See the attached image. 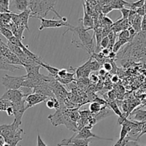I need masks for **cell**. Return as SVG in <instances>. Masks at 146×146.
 Returning <instances> with one entry per match:
<instances>
[{"label": "cell", "instance_id": "ac0fdd59", "mask_svg": "<svg viewBox=\"0 0 146 146\" xmlns=\"http://www.w3.org/2000/svg\"><path fill=\"white\" fill-rule=\"evenodd\" d=\"M106 101L108 102V106H109L110 108H111V109L113 111L114 113L116 114V115H118L119 117L122 116L123 113H121V111H120L119 107L118 106V104H116V102H115V101H113V100L110 101V99H106Z\"/></svg>", "mask_w": 146, "mask_h": 146}, {"label": "cell", "instance_id": "4dcf8cb0", "mask_svg": "<svg viewBox=\"0 0 146 146\" xmlns=\"http://www.w3.org/2000/svg\"><path fill=\"white\" fill-rule=\"evenodd\" d=\"M121 46H122V44H121V42H120L119 41H116V42L115 43V44H114L113 47L112 51H113L114 53H115V54H116V53L119 51V49L121 48Z\"/></svg>", "mask_w": 146, "mask_h": 146}, {"label": "cell", "instance_id": "277c9868", "mask_svg": "<svg viewBox=\"0 0 146 146\" xmlns=\"http://www.w3.org/2000/svg\"><path fill=\"white\" fill-rule=\"evenodd\" d=\"M49 98L45 96L41 95L38 94H35V93H31V94H28L24 97V101L26 103V108L27 110L28 108H31L37 104L42 103L44 101H46Z\"/></svg>", "mask_w": 146, "mask_h": 146}, {"label": "cell", "instance_id": "60d3db41", "mask_svg": "<svg viewBox=\"0 0 146 146\" xmlns=\"http://www.w3.org/2000/svg\"><path fill=\"white\" fill-rule=\"evenodd\" d=\"M112 81H113V82H114V83L117 82V81H118V76H113V77Z\"/></svg>", "mask_w": 146, "mask_h": 146}, {"label": "cell", "instance_id": "603a6c76", "mask_svg": "<svg viewBox=\"0 0 146 146\" xmlns=\"http://www.w3.org/2000/svg\"><path fill=\"white\" fill-rule=\"evenodd\" d=\"M0 33H1L7 40L10 39V38L14 36L12 31H11L9 29L5 28V27H0Z\"/></svg>", "mask_w": 146, "mask_h": 146}, {"label": "cell", "instance_id": "4316f807", "mask_svg": "<svg viewBox=\"0 0 146 146\" xmlns=\"http://www.w3.org/2000/svg\"><path fill=\"white\" fill-rule=\"evenodd\" d=\"M100 68H101V64L97 61H91L90 64V68L91 71H97L100 69Z\"/></svg>", "mask_w": 146, "mask_h": 146}, {"label": "cell", "instance_id": "d6986e66", "mask_svg": "<svg viewBox=\"0 0 146 146\" xmlns=\"http://www.w3.org/2000/svg\"><path fill=\"white\" fill-rule=\"evenodd\" d=\"M38 65H40L41 66L45 68L46 69L47 71L49 72L50 75H51V76H53V77L56 76L57 74H58V71H59V69H58V68H55V67L51 66L48 65V64H45V63H44L43 61L40 62Z\"/></svg>", "mask_w": 146, "mask_h": 146}, {"label": "cell", "instance_id": "9c48e42d", "mask_svg": "<svg viewBox=\"0 0 146 146\" xmlns=\"http://www.w3.org/2000/svg\"><path fill=\"white\" fill-rule=\"evenodd\" d=\"M50 82L43 83L42 84L39 85L38 86L34 88L32 90V93L41 94V95L48 97V98H56L55 95H54V92H53L51 83Z\"/></svg>", "mask_w": 146, "mask_h": 146}, {"label": "cell", "instance_id": "ee69618b", "mask_svg": "<svg viewBox=\"0 0 146 146\" xmlns=\"http://www.w3.org/2000/svg\"><path fill=\"white\" fill-rule=\"evenodd\" d=\"M0 137H1V129H0Z\"/></svg>", "mask_w": 146, "mask_h": 146}, {"label": "cell", "instance_id": "83f0119b", "mask_svg": "<svg viewBox=\"0 0 146 146\" xmlns=\"http://www.w3.org/2000/svg\"><path fill=\"white\" fill-rule=\"evenodd\" d=\"M121 12L122 14V19L125 20L128 19V17H129L130 12H131V9H127V8H122L121 9Z\"/></svg>", "mask_w": 146, "mask_h": 146}, {"label": "cell", "instance_id": "3957f363", "mask_svg": "<svg viewBox=\"0 0 146 146\" xmlns=\"http://www.w3.org/2000/svg\"><path fill=\"white\" fill-rule=\"evenodd\" d=\"M38 19L41 20V24L38 28V30L44 29L48 28H60L63 27H68L69 28L72 27L69 23L67 21V19L66 17H62V19L56 20V19H47L45 18H40Z\"/></svg>", "mask_w": 146, "mask_h": 146}, {"label": "cell", "instance_id": "5bb4252c", "mask_svg": "<svg viewBox=\"0 0 146 146\" xmlns=\"http://www.w3.org/2000/svg\"><path fill=\"white\" fill-rule=\"evenodd\" d=\"M113 113L111 112V109L110 108V107L108 106H105L102 107L100 112H98L96 114H93V115H94V116L96 119L97 122H98L101 120L104 119V118H106L108 116H110Z\"/></svg>", "mask_w": 146, "mask_h": 146}, {"label": "cell", "instance_id": "ba28073f", "mask_svg": "<svg viewBox=\"0 0 146 146\" xmlns=\"http://www.w3.org/2000/svg\"><path fill=\"white\" fill-rule=\"evenodd\" d=\"M25 95L21 90H7L4 95L1 97V99L7 100L11 103L18 102L23 100Z\"/></svg>", "mask_w": 146, "mask_h": 146}, {"label": "cell", "instance_id": "74e56055", "mask_svg": "<svg viewBox=\"0 0 146 146\" xmlns=\"http://www.w3.org/2000/svg\"><path fill=\"white\" fill-rule=\"evenodd\" d=\"M110 52H111V51H110V50L108 49V48H102V49H101V55L104 56L106 57V56H108Z\"/></svg>", "mask_w": 146, "mask_h": 146}, {"label": "cell", "instance_id": "d6a6232c", "mask_svg": "<svg viewBox=\"0 0 146 146\" xmlns=\"http://www.w3.org/2000/svg\"><path fill=\"white\" fill-rule=\"evenodd\" d=\"M103 66H104V70H105L106 71H111V70L113 69L112 64L110 62H107V61L103 65Z\"/></svg>", "mask_w": 146, "mask_h": 146}, {"label": "cell", "instance_id": "30bf717a", "mask_svg": "<svg viewBox=\"0 0 146 146\" xmlns=\"http://www.w3.org/2000/svg\"><path fill=\"white\" fill-rule=\"evenodd\" d=\"M93 57L91 56V58H89L88 61H87L86 64H84V65L78 67V68L76 71V73L77 78H88L90 76V73H91V70L90 68V64L92 61Z\"/></svg>", "mask_w": 146, "mask_h": 146}, {"label": "cell", "instance_id": "ab89813d", "mask_svg": "<svg viewBox=\"0 0 146 146\" xmlns=\"http://www.w3.org/2000/svg\"><path fill=\"white\" fill-rule=\"evenodd\" d=\"M115 54H115V53H114L113 51H111L108 57V58H111V59H113V58H115Z\"/></svg>", "mask_w": 146, "mask_h": 146}, {"label": "cell", "instance_id": "2e32d148", "mask_svg": "<svg viewBox=\"0 0 146 146\" xmlns=\"http://www.w3.org/2000/svg\"><path fill=\"white\" fill-rule=\"evenodd\" d=\"M23 66L24 67L27 74L29 75H36L40 74L39 70L41 68L40 65H24Z\"/></svg>", "mask_w": 146, "mask_h": 146}, {"label": "cell", "instance_id": "cb8c5ba5", "mask_svg": "<svg viewBox=\"0 0 146 146\" xmlns=\"http://www.w3.org/2000/svg\"><path fill=\"white\" fill-rule=\"evenodd\" d=\"M11 106H12V103L9 101H7V100L1 99L0 98V111H6L7 108L8 107Z\"/></svg>", "mask_w": 146, "mask_h": 146}, {"label": "cell", "instance_id": "8d00e7d4", "mask_svg": "<svg viewBox=\"0 0 146 146\" xmlns=\"http://www.w3.org/2000/svg\"><path fill=\"white\" fill-rule=\"evenodd\" d=\"M89 76H90L89 77V81H91V82H93V83L98 82V80H99V78H98V76L97 75H96V74H91Z\"/></svg>", "mask_w": 146, "mask_h": 146}, {"label": "cell", "instance_id": "5b68a950", "mask_svg": "<svg viewBox=\"0 0 146 146\" xmlns=\"http://www.w3.org/2000/svg\"><path fill=\"white\" fill-rule=\"evenodd\" d=\"M25 104L26 103L25 101H24V98L21 101H18V102L12 103V108L14 109V121L17 122V123L19 125L21 124V118H22L24 112L27 111Z\"/></svg>", "mask_w": 146, "mask_h": 146}, {"label": "cell", "instance_id": "f35d334b", "mask_svg": "<svg viewBox=\"0 0 146 146\" xmlns=\"http://www.w3.org/2000/svg\"><path fill=\"white\" fill-rule=\"evenodd\" d=\"M6 112H7V115H8L9 116L14 115V109H13L12 108V106H11L8 107V108H7V110H6Z\"/></svg>", "mask_w": 146, "mask_h": 146}, {"label": "cell", "instance_id": "f546056e", "mask_svg": "<svg viewBox=\"0 0 146 146\" xmlns=\"http://www.w3.org/2000/svg\"><path fill=\"white\" fill-rule=\"evenodd\" d=\"M108 45H109V38H108V37L106 36V37H104V38H103L102 41H101V49H102V48H108Z\"/></svg>", "mask_w": 146, "mask_h": 146}, {"label": "cell", "instance_id": "7402d4cb", "mask_svg": "<svg viewBox=\"0 0 146 146\" xmlns=\"http://www.w3.org/2000/svg\"><path fill=\"white\" fill-rule=\"evenodd\" d=\"M102 106L101 104H99L98 103L96 102H92L90 104L89 106V111H91V113L92 114H96L98 112H100V111L102 108Z\"/></svg>", "mask_w": 146, "mask_h": 146}, {"label": "cell", "instance_id": "8fae6325", "mask_svg": "<svg viewBox=\"0 0 146 146\" xmlns=\"http://www.w3.org/2000/svg\"><path fill=\"white\" fill-rule=\"evenodd\" d=\"M83 7H84V18L81 20L83 21V25H84V27L89 31L90 29L94 28V21L92 17H91V15L87 12L86 7L85 4L84 2H83Z\"/></svg>", "mask_w": 146, "mask_h": 146}, {"label": "cell", "instance_id": "f1b7e54d", "mask_svg": "<svg viewBox=\"0 0 146 146\" xmlns=\"http://www.w3.org/2000/svg\"><path fill=\"white\" fill-rule=\"evenodd\" d=\"M68 71H67L66 69H59L58 74H57L56 76H55L54 78H65L67 76V74H68Z\"/></svg>", "mask_w": 146, "mask_h": 146}, {"label": "cell", "instance_id": "6da1fadb", "mask_svg": "<svg viewBox=\"0 0 146 146\" xmlns=\"http://www.w3.org/2000/svg\"><path fill=\"white\" fill-rule=\"evenodd\" d=\"M56 0H29V9L31 11V18H45L49 11H53L58 17L62 19L54 9Z\"/></svg>", "mask_w": 146, "mask_h": 146}, {"label": "cell", "instance_id": "1f68e13d", "mask_svg": "<svg viewBox=\"0 0 146 146\" xmlns=\"http://www.w3.org/2000/svg\"><path fill=\"white\" fill-rule=\"evenodd\" d=\"M136 13L138 15L141 16V17H144V16L146 14V11H145V7H141V8H139L138 9H136Z\"/></svg>", "mask_w": 146, "mask_h": 146}, {"label": "cell", "instance_id": "f6af8a7d", "mask_svg": "<svg viewBox=\"0 0 146 146\" xmlns=\"http://www.w3.org/2000/svg\"><path fill=\"white\" fill-rule=\"evenodd\" d=\"M143 133H146V131H144V132H143V133H142V134H141V135H143Z\"/></svg>", "mask_w": 146, "mask_h": 146}, {"label": "cell", "instance_id": "4fadbf2b", "mask_svg": "<svg viewBox=\"0 0 146 146\" xmlns=\"http://www.w3.org/2000/svg\"><path fill=\"white\" fill-rule=\"evenodd\" d=\"M21 69V67L18 66L17 65L11 64L9 62H7V60L3 56H0V70L2 71H9L11 72H14L16 70Z\"/></svg>", "mask_w": 146, "mask_h": 146}, {"label": "cell", "instance_id": "e0dca14e", "mask_svg": "<svg viewBox=\"0 0 146 146\" xmlns=\"http://www.w3.org/2000/svg\"><path fill=\"white\" fill-rule=\"evenodd\" d=\"M142 19H143V17H141V16L137 14L136 17H135V19L133 20V21L132 24H131V27L135 30L137 34H138V33L142 31V29H141V23H142Z\"/></svg>", "mask_w": 146, "mask_h": 146}, {"label": "cell", "instance_id": "7c38bea8", "mask_svg": "<svg viewBox=\"0 0 146 146\" xmlns=\"http://www.w3.org/2000/svg\"><path fill=\"white\" fill-rule=\"evenodd\" d=\"M29 0H11V5L20 13L29 9Z\"/></svg>", "mask_w": 146, "mask_h": 146}, {"label": "cell", "instance_id": "7bdbcfd3", "mask_svg": "<svg viewBox=\"0 0 146 146\" xmlns=\"http://www.w3.org/2000/svg\"><path fill=\"white\" fill-rule=\"evenodd\" d=\"M142 32H143V31H142ZM143 35H144V36H145V40H146V31H145V32H143Z\"/></svg>", "mask_w": 146, "mask_h": 146}, {"label": "cell", "instance_id": "9a60e30c", "mask_svg": "<svg viewBox=\"0 0 146 146\" xmlns=\"http://www.w3.org/2000/svg\"><path fill=\"white\" fill-rule=\"evenodd\" d=\"M19 15L20 19H21V23H22L23 25L24 26L26 29L28 30V31H30L29 27V25H28L29 18L30 15H31V11H30L29 9H27L26 11L19 13Z\"/></svg>", "mask_w": 146, "mask_h": 146}, {"label": "cell", "instance_id": "b9f144b4", "mask_svg": "<svg viewBox=\"0 0 146 146\" xmlns=\"http://www.w3.org/2000/svg\"><path fill=\"white\" fill-rule=\"evenodd\" d=\"M99 74H101V75H104V74H106V71L104 69H101L99 71Z\"/></svg>", "mask_w": 146, "mask_h": 146}, {"label": "cell", "instance_id": "d590c367", "mask_svg": "<svg viewBox=\"0 0 146 146\" xmlns=\"http://www.w3.org/2000/svg\"><path fill=\"white\" fill-rule=\"evenodd\" d=\"M124 146H142L140 145L137 141H129L125 143Z\"/></svg>", "mask_w": 146, "mask_h": 146}, {"label": "cell", "instance_id": "836d02e7", "mask_svg": "<svg viewBox=\"0 0 146 146\" xmlns=\"http://www.w3.org/2000/svg\"><path fill=\"white\" fill-rule=\"evenodd\" d=\"M141 29L143 32L146 31V14L144 17H143L142 23H141Z\"/></svg>", "mask_w": 146, "mask_h": 146}, {"label": "cell", "instance_id": "7a4b0ae2", "mask_svg": "<svg viewBox=\"0 0 146 146\" xmlns=\"http://www.w3.org/2000/svg\"><path fill=\"white\" fill-rule=\"evenodd\" d=\"M25 75L21 76H11L5 74L1 78V84L7 90H19L22 87Z\"/></svg>", "mask_w": 146, "mask_h": 146}, {"label": "cell", "instance_id": "44dd1931", "mask_svg": "<svg viewBox=\"0 0 146 146\" xmlns=\"http://www.w3.org/2000/svg\"><path fill=\"white\" fill-rule=\"evenodd\" d=\"M145 1L146 0H138V1H134V2L129 3L128 6L130 7V9L136 11V9H138L144 7Z\"/></svg>", "mask_w": 146, "mask_h": 146}, {"label": "cell", "instance_id": "e575fe53", "mask_svg": "<svg viewBox=\"0 0 146 146\" xmlns=\"http://www.w3.org/2000/svg\"><path fill=\"white\" fill-rule=\"evenodd\" d=\"M37 146H47L46 144L41 139L39 134H38V135H37Z\"/></svg>", "mask_w": 146, "mask_h": 146}, {"label": "cell", "instance_id": "484cf974", "mask_svg": "<svg viewBox=\"0 0 146 146\" xmlns=\"http://www.w3.org/2000/svg\"><path fill=\"white\" fill-rule=\"evenodd\" d=\"M118 38H124V39L128 40V41H131L133 39L132 37L130 35V33L128 31V30H124L121 32V34L118 35Z\"/></svg>", "mask_w": 146, "mask_h": 146}, {"label": "cell", "instance_id": "d4e9b609", "mask_svg": "<svg viewBox=\"0 0 146 146\" xmlns=\"http://www.w3.org/2000/svg\"><path fill=\"white\" fill-rule=\"evenodd\" d=\"M8 41H9V42L11 43V44L20 47L21 48L24 46V44H22V41H21L20 39H19L18 38H17L16 36H13L11 37L10 39L8 40Z\"/></svg>", "mask_w": 146, "mask_h": 146}, {"label": "cell", "instance_id": "52a82bcc", "mask_svg": "<svg viewBox=\"0 0 146 146\" xmlns=\"http://www.w3.org/2000/svg\"><path fill=\"white\" fill-rule=\"evenodd\" d=\"M93 138L91 139H79L71 137L70 138H65L62 140L57 146H89L90 143L92 142Z\"/></svg>", "mask_w": 146, "mask_h": 146}, {"label": "cell", "instance_id": "ffe728a7", "mask_svg": "<svg viewBox=\"0 0 146 146\" xmlns=\"http://www.w3.org/2000/svg\"><path fill=\"white\" fill-rule=\"evenodd\" d=\"M134 120L136 122H145L146 121V111H142V110H138L135 112Z\"/></svg>", "mask_w": 146, "mask_h": 146}, {"label": "cell", "instance_id": "8992f818", "mask_svg": "<svg viewBox=\"0 0 146 146\" xmlns=\"http://www.w3.org/2000/svg\"><path fill=\"white\" fill-rule=\"evenodd\" d=\"M72 137L75 138H79V139H91V138H96V139L98 140H105V141H113V139L112 138H102V137H100L96 135V134L93 133L91 132V129H90L88 127L85 126L84 128H82L81 130L78 131V132L75 133L74 135Z\"/></svg>", "mask_w": 146, "mask_h": 146}]
</instances>
